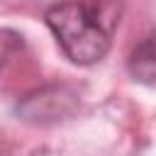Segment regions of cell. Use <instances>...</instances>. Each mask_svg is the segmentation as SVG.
Returning a JSON list of instances; mask_svg holds the SVG:
<instances>
[{
	"label": "cell",
	"mask_w": 156,
	"mask_h": 156,
	"mask_svg": "<svg viewBox=\"0 0 156 156\" xmlns=\"http://www.w3.org/2000/svg\"><path fill=\"white\" fill-rule=\"evenodd\" d=\"M122 0H63L44 12V22L68 61L93 66L112 46L119 24Z\"/></svg>",
	"instance_id": "1"
},
{
	"label": "cell",
	"mask_w": 156,
	"mask_h": 156,
	"mask_svg": "<svg viewBox=\"0 0 156 156\" xmlns=\"http://www.w3.org/2000/svg\"><path fill=\"white\" fill-rule=\"evenodd\" d=\"M78 90L66 83H49L27 93L17 105L15 112L27 124H54L71 117L78 107Z\"/></svg>",
	"instance_id": "2"
},
{
	"label": "cell",
	"mask_w": 156,
	"mask_h": 156,
	"mask_svg": "<svg viewBox=\"0 0 156 156\" xmlns=\"http://www.w3.org/2000/svg\"><path fill=\"white\" fill-rule=\"evenodd\" d=\"M127 73L144 85H156V29L136 41L127 56Z\"/></svg>",
	"instance_id": "3"
},
{
	"label": "cell",
	"mask_w": 156,
	"mask_h": 156,
	"mask_svg": "<svg viewBox=\"0 0 156 156\" xmlns=\"http://www.w3.org/2000/svg\"><path fill=\"white\" fill-rule=\"evenodd\" d=\"M22 34L20 32H15V29H7V27H2L0 29V68L22 49Z\"/></svg>",
	"instance_id": "4"
}]
</instances>
